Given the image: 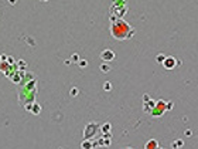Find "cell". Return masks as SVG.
I'll use <instances>...</instances> for the list:
<instances>
[{
  "label": "cell",
  "mask_w": 198,
  "mask_h": 149,
  "mask_svg": "<svg viewBox=\"0 0 198 149\" xmlns=\"http://www.w3.org/2000/svg\"><path fill=\"white\" fill-rule=\"evenodd\" d=\"M146 149H157V141H149L146 145Z\"/></svg>",
  "instance_id": "4"
},
{
  "label": "cell",
  "mask_w": 198,
  "mask_h": 149,
  "mask_svg": "<svg viewBox=\"0 0 198 149\" xmlns=\"http://www.w3.org/2000/svg\"><path fill=\"white\" fill-rule=\"evenodd\" d=\"M101 57L102 60H105V61H110V60L115 58V54H113V51H110V50H105V51H102L101 54Z\"/></svg>",
  "instance_id": "2"
},
{
  "label": "cell",
  "mask_w": 198,
  "mask_h": 149,
  "mask_svg": "<svg viewBox=\"0 0 198 149\" xmlns=\"http://www.w3.org/2000/svg\"><path fill=\"white\" fill-rule=\"evenodd\" d=\"M110 33H112L113 38L116 40H128L134 34L133 27H130L123 20H115L112 19V26H110Z\"/></svg>",
  "instance_id": "1"
},
{
  "label": "cell",
  "mask_w": 198,
  "mask_h": 149,
  "mask_svg": "<svg viewBox=\"0 0 198 149\" xmlns=\"http://www.w3.org/2000/svg\"><path fill=\"white\" fill-rule=\"evenodd\" d=\"M174 63H176V61H174V58H173V57H168V58L166 60V61H164V63H163V65H164V67H166V68H173V67H174Z\"/></svg>",
  "instance_id": "3"
}]
</instances>
